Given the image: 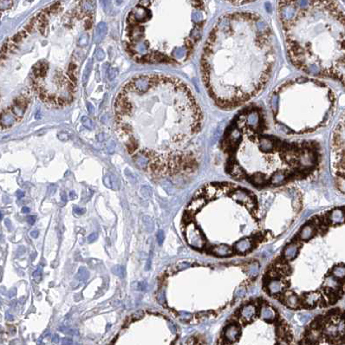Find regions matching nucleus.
Returning a JSON list of instances; mask_svg holds the SVG:
<instances>
[{
	"mask_svg": "<svg viewBox=\"0 0 345 345\" xmlns=\"http://www.w3.org/2000/svg\"><path fill=\"white\" fill-rule=\"evenodd\" d=\"M138 289L139 290H141V291H145V290L147 289V285L145 284V283H139L138 284Z\"/></svg>",
	"mask_w": 345,
	"mask_h": 345,
	"instance_id": "37998d69",
	"label": "nucleus"
},
{
	"mask_svg": "<svg viewBox=\"0 0 345 345\" xmlns=\"http://www.w3.org/2000/svg\"><path fill=\"white\" fill-rule=\"evenodd\" d=\"M211 252L217 257H228L230 255H232L233 253V248L226 244H220V245H214L211 250Z\"/></svg>",
	"mask_w": 345,
	"mask_h": 345,
	"instance_id": "6ab92c4d",
	"label": "nucleus"
},
{
	"mask_svg": "<svg viewBox=\"0 0 345 345\" xmlns=\"http://www.w3.org/2000/svg\"><path fill=\"white\" fill-rule=\"evenodd\" d=\"M82 122L85 128H87L88 129H94V124H93L92 121L90 120L89 118H88L87 116H83V119H82Z\"/></svg>",
	"mask_w": 345,
	"mask_h": 345,
	"instance_id": "c85d7f7f",
	"label": "nucleus"
},
{
	"mask_svg": "<svg viewBox=\"0 0 345 345\" xmlns=\"http://www.w3.org/2000/svg\"><path fill=\"white\" fill-rule=\"evenodd\" d=\"M150 1H140V6H145V5H148L149 6V4H150Z\"/></svg>",
	"mask_w": 345,
	"mask_h": 345,
	"instance_id": "de8ad7c7",
	"label": "nucleus"
},
{
	"mask_svg": "<svg viewBox=\"0 0 345 345\" xmlns=\"http://www.w3.org/2000/svg\"><path fill=\"white\" fill-rule=\"evenodd\" d=\"M328 220L333 225L343 224L345 221V211L341 208L332 209L329 213Z\"/></svg>",
	"mask_w": 345,
	"mask_h": 345,
	"instance_id": "2eb2a0df",
	"label": "nucleus"
},
{
	"mask_svg": "<svg viewBox=\"0 0 345 345\" xmlns=\"http://www.w3.org/2000/svg\"><path fill=\"white\" fill-rule=\"evenodd\" d=\"M58 329H59L60 331H62V332L67 334V335H78V334H79V332H78V330H77V329H69V328H68V327H62V328L60 327Z\"/></svg>",
	"mask_w": 345,
	"mask_h": 345,
	"instance_id": "cd10ccee",
	"label": "nucleus"
},
{
	"mask_svg": "<svg viewBox=\"0 0 345 345\" xmlns=\"http://www.w3.org/2000/svg\"><path fill=\"white\" fill-rule=\"evenodd\" d=\"M75 345H80V344H79V343H76V344H75Z\"/></svg>",
	"mask_w": 345,
	"mask_h": 345,
	"instance_id": "4d7b16f0",
	"label": "nucleus"
},
{
	"mask_svg": "<svg viewBox=\"0 0 345 345\" xmlns=\"http://www.w3.org/2000/svg\"><path fill=\"white\" fill-rule=\"evenodd\" d=\"M316 232H317V229L315 227V225L310 223H308L302 227L298 236H299L300 240L308 241L315 236Z\"/></svg>",
	"mask_w": 345,
	"mask_h": 345,
	"instance_id": "a211bd4d",
	"label": "nucleus"
},
{
	"mask_svg": "<svg viewBox=\"0 0 345 345\" xmlns=\"http://www.w3.org/2000/svg\"><path fill=\"white\" fill-rule=\"evenodd\" d=\"M112 272L115 275H116L117 277L123 278L125 276V268L123 265H116L112 267Z\"/></svg>",
	"mask_w": 345,
	"mask_h": 345,
	"instance_id": "393cba45",
	"label": "nucleus"
},
{
	"mask_svg": "<svg viewBox=\"0 0 345 345\" xmlns=\"http://www.w3.org/2000/svg\"><path fill=\"white\" fill-rule=\"evenodd\" d=\"M61 197H62V201H64V202H66L67 201V198H66V195H65V193H63L62 194H61Z\"/></svg>",
	"mask_w": 345,
	"mask_h": 345,
	"instance_id": "603ef678",
	"label": "nucleus"
},
{
	"mask_svg": "<svg viewBox=\"0 0 345 345\" xmlns=\"http://www.w3.org/2000/svg\"><path fill=\"white\" fill-rule=\"evenodd\" d=\"M87 107H88V112L90 113V114H93L94 113V107H93V105L88 102V104H87Z\"/></svg>",
	"mask_w": 345,
	"mask_h": 345,
	"instance_id": "c03bdc74",
	"label": "nucleus"
},
{
	"mask_svg": "<svg viewBox=\"0 0 345 345\" xmlns=\"http://www.w3.org/2000/svg\"><path fill=\"white\" fill-rule=\"evenodd\" d=\"M253 245H254L253 238L245 237L238 240L233 245V248H234V251H236L238 253L245 254L253 249Z\"/></svg>",
	"mask_w": 345,
	"mask_h": 345,
	"instance_id": "9d476101",
	"label": "nucleus"
},
{
	"mask_svg": "<svg viewBox=\"0 0 345 345\" xmlns=\"http://www.w3.org/2000/svg\"><path fill=\"white\" fill-rule=\"evenodd\" d=\"M337 345H345V342H343V343H338Z\"/></svg>",
	"mask_w": 345,
	"mask_h": 345,
	"instance_id": "6e6d98bb",
	"label": "nucleus"
},
{
	"mask_svg": "<svg viewBox=\"0 0 345 345\" xmlns=\"http://www.w3.org/2000/svg\"><path fill=\"white\" fill-rule=\"evenodd\" d=\"M285 284L280 278H271L266 283V290L272 296H277L284 292Z\"/></svg>",
	"mask_w": 345,
	"mask_h": 345,
	"instance_id": "6e6552de",
	"label": "nucleus"
},
{
	"mask_svg": "<svg viewBox=\"0 0 345 345\" xmlns=\"http://www.w3.org/2000/svg\"><path fill=\"white\" fill-rule=\"evenodd\" d=\"M103 182H104L105 186L108 188H112L114 190L119 189V186H120L119 181L116 177L114 176L113 174H107L103 179Z\"/></svg>",
	"mask_w": 345,
	"mask_h": 345,
	"instance_id": "aec40b11",
	"label": "nucleus"
},
{
	"mask_svg": "<svg viewBox=\"0 0 345 345\" xmlns=\"http://www.w3.org/2000/svg\"><path fill=\"white\" fill-rule=\"evenodd\" d=\"M302 301L304 305L308 307H315L322 301V294L319 291H310L306 293Z\"/></svg>",
	"mask_w": 345,
	"mask_h": 345,
	"instance_id": "4468645a",
	"label": "nucleus"
},
{
	"mask_svg": "<svg viewBox=\"0 0 345 345\" xmlns=\"http://www.w3.org/2000/svg\"><path fill=\"white\" fill-rule=\"evenodd\" d=\"M331 275L338 280H343L345 278V265H335L331 270Z\"/></svg>",
	"mask_w": 345,
	"mask_h": 345,
	"instance_id": "412c9836",
	"label": "nucleus"
},
{
	"mask_svg": "<svg viewBox=\"0 0 345 345\" xmlns=\"http://www.w3.org/2000/svg\"><path fill=\"white\" fill-rule=\"evenodd\" d=\"M5 225H7L8 226V228L11 230L12 229V226H11V222H10V220H5Z\"/></svg>",
	"mask_w": 345,
	"mask_h": 345,
	"instance_id": "864d4df0",
	"label": "nucleus"
},
{
	"mask_svg": "<svg viewBox=\"0 0 345 345\" xmlns=\"http://www.w3.org/2000/svg\"><path fill=\"white\" fill-rule=\"evenodd\" d=\"M299 248L300 246L296 242L290 243L285 246L283 251V258L287 261H291L295 259L299 253Z\"/></svg>",
	"mask_w": 345,
	"mask_h": 345,
	"instance_id": "f8f14e48",
	"label": "nucleus"
},
{
	"mask_svg": "<svg viewBox=\"0 0 345 345\" xmlns=\"http://www.w3.org/2000/svg\"><path fill=\"white\" fill-rule=\"evenodd\" d=\"M96 56L98 60H102L104 58V52L102 50H97L96 52Z\"/></svg>",
	"mask_w": 345,
	"mask_h": 345,
	"instance_id": "e433bc0d",
	"label": "nucleus"
},
{
	"mask_svg": "<svg viewBox=\"0 0 345 345\" xmlns=\"http://www.w3.org/2000/svg\"><path fill=\"white\" fill-rule=\"evenodd\" d=\"M74 212L77 214V215H82L85 213V209L84 208H81V207H78V206H75L74 207Z\"/></svg>",
	"mask_w": 345,
	"mask_h": 345,
	"instance_id": "58836bf2",
	"label": "nucleus"
},
{
	"mask_svg": "<svg viewBox=\"0 0 345 345\" xmlns=\"http://www.w3.org/2000/svg\"><path fill=\"white\" fill-rule=\"evenodd\" d=\"M17 198H18V199H22V198L24 196V192H22V191H17Z\"/></svg>",
	"mask_w": 345,
	"mask_h": 345,
	"instance_id": "8fccbe9b",
	"label": "nucleus"
},
{
	"mask_svg": "<svg viewBox=\"0 0 345 345\" xmlns=\"http://www.w3.org/2000/svg\"><path fill=\"white\" fill-rule=\"evenodd\" d=\"M257 307L253 304L244 305L239 310V317L243 321H251L257 315Z\"/></svg>",
	"mask_w": 345,
	"mask_h": 345,
	"instance_id": "9b49d317",
	"label": "nucleus"
},
{
	"mask_svg": "<svg viewBox=\"0 0 345 345\" xmlns=\"http://www.w3.org/2000/svg\"><path fill=\"white\" fill-rule=\"evenodd\" d=\"M88 239V242L89 243V244L94 243V242L97 239V233H91V234H89V235L88 236V239Z\"/></svg>",
	"mask_w": 345,
	"mask_h": 345,
	"instance_id": "f704fd0d",
	"label": "nucleus"
},
{
	"mask_svg": "<svg viewBox=\"0 0 345 345\" xmlns=\"http://www.w3.org/2000/svg\"><path fill=\"white\" fill-rule=\"evenodd\" d=\"M32 276H33V278H34L36 282H39V281L41 280V278H42V269H41V267H38V268H37V269L33 272Z\"/></svg>",
	"mask_w": 345,
	"mask_h": 345,
	"instance_id": "c756f323",
	"label": "nucleus"
},
{
	"mask_svg": "<svg viewBox=\"0 0 345 345\" xmlns=\"http://www.w3.org/2000/svg\"><path fill=\"white\" fill-rule=\"evenodd\" d=\"M260 270V266L258 262H253L247 266L246 268V273L248 274V276L251 277H254L257 276Z\"/></svg>",
	"mask_w": 345,
	"mask_h": 345,
	"instance_id": "4be33fe9",
	"label": "nucleus"
},
{
	"mask_svg": "<svg viewBox=\"0 0 345 345\" xmlns=\"http://www.w3.org/2000/svg\"><path fill=\"white\" fill-rule=\"evenodd\" d=\"M241 335V329L236 324H230L223 330V340L226 344H233L237 342Z\"/></svg>",
	"mask_w": 345,
	"mask_h": 345,
	"instance_id": "0eeeda50",
	"label": "nucleus"
},
{
	"mask_svg": "<svg viewBox=\"0 0 345 345\" xmlns=\"http://www.w3.org/2000/svg\"><path fill=\"white\" fill-rule=\"evenodd\" d=\"M73 341L70 339V338H68V337H64L62 339V345H72Z\"/></svg>",
	"mask_w": 345,
	"mask_h": 345,
	"instance_id": "4c0bfd02",
	"label": "nucleus"
},
{
	"mask_svg": "<svg viewBox=\"0 0 345 345\" xmlns=\"http://www.w3.org/2000/svg\"><path fill=\"white\" fill-rule=\"evenodd\" d=\"M165 239L164 232L162 230H159V232L157 233V242L159 243V245H162Z\"/></svg>",
	"mask_w": 345,
	"mask_h": 345,
	"instance_id": "7c9ffc66",
	"label": "nucleus"
},
{
	"mask_svg": "<svg viewBox=\"0 0 345 345\" xmlns=\"http://www.w3.org/2000/svg\"><path fill=\"white\" fill-rule=\"evenodd\" d=\"M245 294V290L244 288H239V289L237 291V296L238 297H242L243 295Z\"/></svg>",
	"mask_w": 345,
	"mask_h": 345,
	"instance_id": "79ce46f5",
	"label": "nucleus"
},
{
	"mask_svg": "<svg viewBox=\"0 0 345 345\" xmlns=\"http://www.w3.org/2000/svg\"><path fill=\"white\" fill-rule=\"evenodd\" d=\"M60 341V338H59V337H58V335H54L52 337V342H54V343H57L58 342Z\"/></svg>",
	"mask_w": 345,
	"mask_h": 345,
	"instance_id": "49530a36",
	"label": "nucleus"
},
{
	"mask_svg": "<svg viewBox=\"0 0 345 345\" xmlns=\"http://www.w3.org/2000/svg\"><path fill=\"white\" fill-rule=\"evenodd\" d=\"M258 314L261 319L266 322H273L277 318L276 310L269 305H261L258 310Z\"/></svg>",
	"mask_w": 345,
	"mask_h": 345,
	"instance_id": "ddd939ff",
	"label": "nucleus"
},
{
	"mask_svg": "<svg viewBox=\"0 0 345 345\" xmlns=\"http://www.w3.org/2000/svg\"><path fill=\"white\" fill-rule=\"evenodd\" d=\"M88 277H89V273H88V270L84 267H81L76 275V278L80 282H85L88 280Z\"/></svg>",
	"mask_w": 345,
	"mask_h": 345,
	"instance_id": "b1692460",
	"label": "nucleus"
},
{
	"mask_svg": "<svg viewBox=\"0 0 345 345\" xmlns=\"http://www.w3.org/2000/svg\"><path fill=\"white\" fill-rule=\"evenodd\" d=\"M23 39H24V37L21 36V34L19 32L17 33L16 35H14V36H12V38H11V40H12L15 44H19V43H21V42L23 41Z\"/></svg>",
	"mask_w": 345,
	"mask_h": 345,
	"instance_id": "2f4dec72",
	"label": "nucleus"
},
{
	"mask_svg": "<svg viewBox=\"0 0 345 345\" xmlns=\"http://www.w3.org/2000/svg\"><path fill=\"white\" fill-rule=\"evenodd\" d=\"M38 234H39L38 231H37V230H34V231H32V232L31 233V236L32 238H37L38 237Z\"/></svg>",
	"mask_w": 345,
	"mask_h": 345,
	"instance_id": "a18cd8bd",
	"label": "nucleus"
},
{
	"mask_svg": "<svg viewBox=\"0 0 345 345\" xmlns=\"http://www.w3.org/2000/svg\"><path fill=\"white\" fill-rule=\"evenodd\" d=\"M277 17L292 65L345 88V12L333 1H281Z\"/></svg>",
	"mask_w": 345,
	"mask_h": 345,
	"instance_id": "7ed1b4c3",
	"label": "nucleus"
},
{
	"mask_svg": "<svg viewBox=\"0 0 345 345\" xmlns=\"http://www.w3.org/2000/svg\"><path fill=\"white\" fill-rule=\"evenodd\" d=\"M220 149L229 175L258 188L305 180L317 173L323 161L318 141L277 136L271 130L265 110L254 104L231 120Z\"/></svg>",
	"mask_w": 345,
	"mask_h": 345,
	"instance_id": "f03ea898",
	"label": "nucleus"
},
{
	"mask_svg": "<svg viewBox=\"0 0 345 345\" xmlns=\"http://www.w3.org/2000/svg\"><path fill=\"white\" fill-rule=\"evenodd\" d=\"M69 194H70V198H71V199H75V198L76 197V195L75 194V193H74L73 191H72V192H70V193H69Z\"/></svg>",
	"mask_w": 345,
	"mask_h": 345,
	"instance_id": "5fc2aeb1",
	"label": "nucleus"
},
{
	"mask_svg": "<svg viewBox=\"0 0 345 345\" xmlns=\"http://www.w3.org/2000/svg\"><path fill=\"white\" fill-rule=\"evenodd\" d=\"M5 317H6V319H7V320H9V321H12V320H13V316H12V315H11V314H10L9 312L6 313V315H5Z\"/></svg>",
	"mask_w": 345,
	"mask_h": 345,
	"instance_id": "09e8293b",
	"label": "nucleus"
},
{
	"mask_svg": "<svg viewBox=\"0 0 345 345\" xmlns=\"http://www.w3.org/2000/svg\"><path fill=\"white\" fill-rule=\"evenodd\" d=\"M299 319L302 322H307L310 319V316L307 314H301L299 315Z\"/></svg>",
	"mask_w": 345,
	"mask_h": 345,
	"instance_id": "a19ab883",
	"label": "nucleus"
},
{
	"mask_svg": "<svg viewBox=\"0 0 345 345\" xmlns=\"http://www.w3.org/2000/svg\"><path fill=\"white\" fill-rule=\"evenodd\" d=\"M323 286L329 292L337 293L339 291V289H340V287H341V283H340V281L338 280V279H337L336 277H333L330 274V275L327 276L324 278Z\"/></svg>",
	"mask_w": 345,
	"mask_h": 345,
	"instance_id": "dca6fc26",
	"label": "nucleus"
},
{
	"mask_svg": "<svg viewBox=\"0 0 345 345\" xmlns=\"http://www.w3.org/2000/svg\"><path fill=\"white\" fill-rule=\"evenodd\" d=\"M97 38L98 40H102L105 36H106V33H107V26L104 23H101V24H98L97 28Z\"/></svg>",
	"mask_w": 345,
	"mask_h": 345,
	"instance_id": "5701e85b",
	"label": "nucleus"
},
{
	"mask_svg": "<svg viewBox=\"0 0 345 345\" xmlns=\"http://www.w3.org/2000/svg\"><path fill=\"white\" fill-rule=\"evenodd\" d=\"M330 164L336 183L345 192V112L331 135Z\"/></svg>",
	"mask_w": 345,
	"mask_h": 345,
	"instance_id": "39448f33",
	"label": "nucleus"
},
{
	"mask_svg": "<svg viewBox=\"0 0 345 345\" xmlns=\"http://www.w3.org/2000/svg\"><path fill=\"white\" fill-rule=\"evenodd\" d=\"M91 68H92V62H91V60H89L86 68H85L84 71H83V82L84 85H86L87 82H88V76H89L90 71H91Z\"/></svg>",
	"mask_w": 345,
	"mask_h": 345,
	"instance_id": "a878e982",
	"label": "nucleus"
},
{
	"mask_svg": "<svg viewBox=\"0 0 345 345\" xmlns=\"http://www.w3.org/2000/svg\"><path fill=\"white\" fill-rule=\"evenodd\" d=\"M301 302V299L295 293L287 292L284 296V303L290 309H297L298 307H300Z\"/></svg>",
	"mask_w": 345,
	"mask_h": 345,
	"instance_id": "f3484780",
	"label": "nucleus"
},
{
	"mask_svg": "<svg viewBox=\"0 0 345 345\" xmlns=\"http://www.w3.org/2000/svg\"><path fill=\"white\" fill-rule=\"evenodd\" d=\"M21 212L23 213H30V209L28 208V207H26V206H24L23 208H22V210H21Z\"/></svg>",
	"mask_w": 345,
	"mask_h": 345,
	"instance_id": "3c124183",
	"label": "nucleus"
},
{
	"mask_svg": "<svg viewBox=\"0 0 345 345\" xmlns=\"http://www.w3.org/2000/svg\"><path fill=\"white\" fill-rule=\"evenodd\" d=\"M118 74V71L115 68H110L109 70H108V79L109 80H113L116 78V76H117Z\"/></svg>",
	"mask_w": 345,
	"mask_h": 345,
	"instance_id": "473e14b6",
	"label": "nucleus"
},
{
	"mask_svg": "<svg viewBox=\"0 0 345 345\" xmlns=\"http://www.w3.org/2000/svg\"><path fill=\"white\" fill-rule=\"evenodd\" d=\"M36 216L35 215H31V216H28L27 218V222H28L30 225H33L35 222H36Z\"/></svg>",
	"mask_w": 345,
	"mask_h": 345,
	"instance_id": "ea45409f",
	"label": "nucleus"
},
{
	"mask_svg": "<svg viewBox=\"0 0 345 345\" xmlns=\"http://www.w3.org/2000/svg\"><path fill=\"white\" fill-rule=\"evenodd\" d=\"M269 109L277 132L305 135L324 129L333 118L337 97L324 82L310 76L285 81L269 97Z\"/></svg>",
	"mask_w": 345,
	"mask_h": 345,
	"instance_id": "20e7f679",
	"label": "nucleus"
},
{
	"mask_svg": "<svg viewBox=\"0 0 345 345\" xmlns=\"http://www.w3.org/2000/svg\"><path fill=\"white\" fill-rule=\"evenodd\" d=\"M206 204H207V200L199 191L196 193L194 199L190 202V204L187 206V213L189 214H194L197 212H199L201 209L203 208Z\"/></svg>",
	"mask_w": 345,
	"mask_h": 345,
	"instance_id": "1a4fd4ad",
	"label": "nucleus"
},
{
	"mask_svg": "<svg viewBox=\"0 0 345 345\" xmlns=\"http://www.w3.org/2000/svg\"><path fill=\"white\" fill-rule=\"evenodd\" d=\"M143 220H144L145 227L148 230L149 233H151L154 231V222L153 220L149 218V216H145L143 218Z\"/></svg>",
	"mask_w": 345,
	"mask_h": 345,
	"instance_id": "bb28decb",
	"label": "nucleus"
},
{
	"mask_svg": "<svg viewBox=\"0 0 345 345\" xmlns=\"http://www.w3.org/2000/svg\"><path fill=\"white\" fill-rule=\"evenodd\" d=\"M189 266H190V264H189L188 262H181V263H180V264H178V265H177L176 269L178 270V271H181V270H184V269H187V268H188Z\"/></svg>",
	"mask_w": 345,
	"mask_h": 345,
	"instance_id": "72a5a7b5",
	"label": "nucleus"
},
{
	"mask_svg": "<svg viewBox=\"0 0 345 345\" xmlns=\"http://www.w3.org/2000/svg\"><path fill=\"white\" fill-rule=\"evenodd\" d=\"M186 238L187 243L196 249L203 248L206 245V239L195 224L188 223L186 227Z\"/></svg>",
	"mask_w": 345,
	"mask_h": 345,
	"instance_id": "423d86ee",
	"label": "nucleus"
},
{
	"mask_svg": "<svg viewBox=\"0 0 345 345\" xmlns=\"http://www.w3.org/2000/svg\"><path fill=\"white\" fill-rule=\"evenodd\" d=\"M277 60L267 22L250 11L226 13L209 33L201 58V79L214 104L239 108L264 89Z\"/></svg>",
	"mask_w": 345,
	"mask_h": 345,
	"instance_id": "f257e3e1",
	"label": "nucleus"
},
{
	"mask_svg": "<svg viewBox=\"0 0 345 345\" xmlns=\"http://www.w3.org/2000/svg\"><path fill=\"white\" fill-rule=\"evenodd\" d=\"M24 31H27L29 34H31V33L33 31L35 30V25H33V24H30V23H29L27 25H25V26H24Z\"/></svg>",
	"mask_w": 345,
	"mask_h": 345,
	"instance_id": "c9c22d12",
	"label": "nucleus"
}]
</instances>
